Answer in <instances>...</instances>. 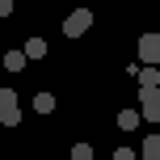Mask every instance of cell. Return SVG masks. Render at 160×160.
I'll list each match as a JSON object with an SVG mask.
<instances>
[{
    "mask_svg": "<svg viewBox=\"0 0 160 160\" xmlns=\"http://www.w3.org/2000/svg\"><path fill=\"white\" fill-rule=\"evenodd\" d=\"M0 122H4V127H17V122H21V105H17L13 88H0Z\"/></svg>",
    "mask_w": 160,
    "mask_h": 160,
    "instance_id": "7a4b0ae2",
    "label": "cell"
},
{
    "mask_svg": "<svg viewBox=\"0 0 160 160\" xmlns=\"http://www.w3.org/2000/svg\"><path fill=\"white\" fill-rule=\"evenodd\" d=\"M139 80H143V84H156V88H160V68H148V72H139Z\"/></svg>",
    "mask_w": 160,
    "mask_h": 160,
    "instance_id": "30bf717a",
    "label": "cell"
},
{
    "mask_svg": "<svg viewBox=\"0 0 160 160\" xmlns=\"http://www.w3.org/2000/svg\"><path fill=\"white\" fill-rule=\"evenodd\" d=\"M139 118H143V110H122V114H118V127H122V131H135Z\"/></svg>",
    "mask_w": 160,
    "mask_h": 160,
    "instance_id": "5b68a950",
    "label": "cell"
},
{
    "mask_svg": "<svg viewBox=\"0 0 160 160\" xmlns=\"http://www.w3.org/2000/svg\"><path fill=\"white\" fill-rule=\"evenodd\" d=\"M139 63L160 68V30H156V34H143V38H139Z\"/></svg>",
    "mask_w": 160,
    "mask_h": 160,
    "instance_id": "3957f363",
    "label": "cell"
},
{
    "mask_svg": "<svg viewBox=\"0 0 160 160\" xmlns=\"http://www.w3.org/2000/svg\"><path fill=\"white\" fill-rule=\"evenodd\" d=\"M110 160H135V152H131V148H118V152H114Z\"/></svg>",
    "mask_w": 160,
    "mask_h": 160,
    "instance_id": "7c38bea8",
    "label": "cell"
},
{
    "mask_svg": "<svg viewBox=\"0 0 160 160\" xmlns=\"http://www.w3.org/2000/svg\"><path fill=\"white\" fill-rule=\"evenodd\" d=\"M25 55H30V59H42V55H47V42H42V38H30V42H25Z\"/></svg>",
    "mask_w": 160,
    "mask_h": 160,
    "instance_id": "ba28073f",
    "label": "cell"
},
{
    "mask_svg": "<svg viewBox=\"0 0 160 160\" xmlns=\"http://www.w3.org/2000/svg\"><path fill=\"white\" fill-rule=\"evenodd\" d=\"M139 110L148 122H160V88L156 84H139Z\"/></svg>",
    "mask_w": 160,
    "mask_h": 160,
    "instance_id": "6da1fadb",
    "label": "cell"
},
{
    "mask_svg": "<svg viewBox=\"0 0 160 160\" xmlns=\"http://www.w3.org/2000/svg\"><path fill=\"white\" fill-rule=\"evenodd\" d=\"M25 59H30L25 51H8V55H4V68H8V72H21V68H25Z\"/></svg>",
    "mask_w": 160,
    "mask_h": 160,
    "instance_id": "52a82bcc",
    "label": "cell"
},
{
    "mask_svg": "<svg viewBox=\"0 0 160 160\" xmlns=\"http://www.w3.org/2000/svg\"><path fill=\"white\" fill-rule=\"evenodd\" d=\"M34 110H38V114H51V110H55V97H51V93H38V97H34Z\"/></svg>",
    "mask_w": 160,
    "mask_h": 160,
    "instance_id": "9c48e42d",
    "label": "cell"
},
{
    "mask_svg": "<svg viewBox=\"0 0 160 160\" xmlns=\"http://www.w3.org/2000/svg\"><path fill=\"white\" fill-rule=\"evenodd\" d=\"M72 160H93V148H88V143H76L72 148Z\"/></svg>",
    "mask_w": 160,
    "mask_h": 160,
    "instance_id": "8fae6325",
    "label": "cell"
},
{
    "mask_svg": "<svg viewBox=\"0 0 160 160\" xmlns=\"http://www.w3.org/2000/svg\"><path fill=\"white\" fill-rule=\"evenodd\" d=\"M0 13H4V17L13 13V0H0Z\"/></svg>",
    "mask_w": 160,
    "mask_h": 160,
    "instance_id": "4fadbf2b",
    "label": "cell"
},
{
    "mask_svg": "<svg viewBox=\"0 0 160 160\" xmlns=\"http://www.w3.org/2000/svg\"><path fill=\"white\" fill-rule=\"evenodd\" d=\"M88 25H93V13H88V8H76V13H68L63 34H68V38H80V34H84Z\"/></svg>",
    "mask_w": 160,
    "mask_h": 160,
    "instance_id": "277c9868",
    "label": "cell"
},
{
    "mask_svg": "<svg viewBox=\"0 0 160 160\" xmlns=\"http://www.w3.org/2000/svg\"><path fill=\"white\" fill-rule=\"evenodd\" d=\"M139 148H143V160H160V135H148Z\"/></svg>",
    "mask_w": 160,
    "mask_h": 160,
    "instance_id": "8992f818",
    "label": "cell"
}]
</instances>
